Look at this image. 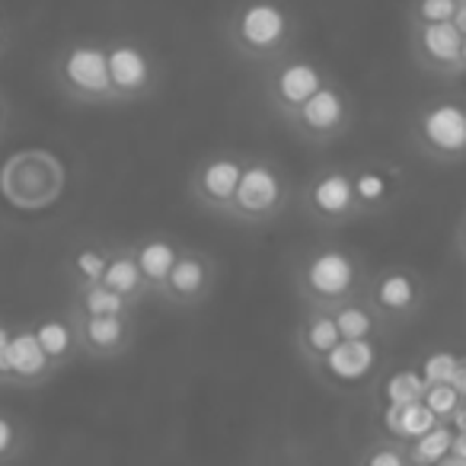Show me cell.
Instances as JSON below:
<instances>
[{
    "mask_svg": "<svg viewBox=\"0 0 466 466\" xmlns=\"http://www.w3.org/2000/svg\"><path fill=\"white\" fill-rule=\"evenodd\" d=\"M298 20L281 0H240L227 20V46L240 61L272 65L291 48Z\"/></svg>",
    "mask_w": 466,
    "mask_h": 466,
    "instance_id": "1",
    "label": "cell"
},
{
    "mask_svg": "<svg viewBox=\"0 0 466 466\" xmlns=\"http://www.w3.org/2000/svg\"><path fill=\"white\" fill-rule=\"evenodd\" d=\"M52 84L67 103L118 106L103 42L77 39L61 46L52 58Z\"/></svg>",
    "mask_w": 466,
    "mask_h": 466,
    "instance_id": "2",
    "label": "cell"
},
{
    "mask_svg": "<svg viewBox=\"0 0 466 466\" xmlns=\"http://www.w3.org/2000/svg\"><path fill=\"white\" fill-rule=\"evenodd\" d=\"M368 281L361 272V259L345 247H317L298 266V294L304 304L336 307L342 300L364 294Z\"/></svg>",
    "mask_w": 466,
    "mask_h": 466,
    "instance_id": "3",
    "label": "cell"
},
{
    "mask_svg": "<svg viewBox=\"0 0 466 466\" xmlns=\"http://www.w3.org/2000/svg\"><path fill=\"white\" fill-rule=\"evenodd\" d=\"M65 163L52 150L29 147L0 167V195L20 211H42L65 192Z\"/></svg>",
    "mask_w": 466,
    "mask_h": 466,
    "instance_id": "4",
    "label": "cell"
},
{
    "mask_svg": "<svg viewBox=\"0 0 466 466\" xmlns=\"http://www.w3.org/2000/svg\"><path fill=\"white\" fill-rule=\"evenodd\" d=\"M415 150L434 163H466V103L438 96L415 109L409 125Z\"/></svg>",
    "mask_w": 466,
    "mask_h": 466,
    "instance_id": "5",
    "label": "cell"
},
{
    "mask_svg": "<svg viewBox=\"0 0 466 466\" xmlns=\"http://www.w3.org/2000/svg\"><path fill=\"white\" fill-rule=\"evenodd\" d=\"M288 205V179L268 157H247L230 205L220 218L243 224H268Z\"/></svg>",
    "mask_w": 466,
    "mask_h": 466,
    "instance_id": "6",
    "label": "cell"
},
{
    "mask_svg": "<svg viewBox=\"0 0 466 466\" xmlns=\"http://www.w3.org/2000/svg\"><path fill=\"white\" fill-rule=\"evenodd\" d=\"M351 122H355V109H351L349 93L339 84L326 80L313 96H307L291 116H285V125L307 144H326L339 141V137L349 135Z\"/></svg>",
    "mask_w": 466,
    "mask_h": 466,
    "instance_id": "7",
    "label": "cell"
},
{
    "mask_svg": "<svg viewBox=\"0 0 466 466\" xmlns=\"http://www.w3.org/2000/svg\"><path fill=\"white\" fill-rule=\"evenodd\" d=\"M364 298L383 319V326H402L412 323L428 304V288L419 272L409 266H390L377 279L368 281Z\"/></svg>",
    "mask_w": 466,
    "mask_h": 466,
    "instance_id": "8",
    "label": "cell"
},
{
    "mask_svg": "<svg viewBox=\"0 0 466 466\" xmlns=\"http://www.w3.org/2000/svg\"><path fill=\"white\" fill-rule=\"evenodd\" d=\"M106 61H109L112 90L118 106L141 103L160 86V67L154 55L135 39H112L106 42Z\"/></svg>",
    "mask_w": 466,
    "mask_h": 466,
    "instance_id": "9",
    "label": "cell"
},
{
    "mask_svg": "<svg viewBox=\"0 0 466 466\" xmlns=\"http://www.w3.org/2000/svg\"><path fill=\"white\" fill-rule=\"evenodd\" d=\"M268 67H272V71L266 74L262 90H266V103L272 106V112L279 118L291 116L307 96H313V93L329 80L317 61L304 58V55H291V52L275 58Z\"/></svg>",
    "mask_w": 466,
    "mask_h": 466,
    "instance_id": "10",
    "label": "cell"
},
{
    "mask_svg": "<svg viewBox=\"0 0 466 466\" xmlns=\"http://www.w3.org/2000/svg\"><path fill=\"white\" fill-rule=\"evenodd\" d=\"M460 46H463V33L451 20L409 23V48H412L415 65L421 71L434 74V77H444V80L460 77V71H463Z\"/></svg>",
    "mask_w": 466,
    "mask_h": 466,
    "instance_id": "11",
    "label": "cell"
},
{
    "mask_svg": "<svg viewBox=\"0 0 466 466\" xmlns=\"http://www.w3.org/2000/svg\"><path fill=\"white\" fill-rule=\"evenodd\" d=\"M304 208L313 220L319 224H349V220L361 218L358 214V198H355V179L349 169L329 167L319 169L317 176H310L304 188Z\"/></svg>",
    "mask_w": 466,
    "mask_h": 466,
    "instance_id": "12",
    "label": "cell"
},
{
    "mask_svg": "<svg viewBox=\"0 0 466 466\" xmlns=\"http://www.w3.org/2000/svg\"><path fill=\"white\" fill-rule=\"evenodd\" d=\"M214 275H218V266H214L211 256L201 253V249L182 247L173 268H169V275L163 279L157 298H163L169 307H186V310H192L201 300L211 298Z\"/></svg>",
    "mask_w": 466,
    "mask_h": 466,
    "instance_id": "13",
    "label": "cell"
},
{
    "mask_svg": "<svg viewBox=\"0 0 466 466\" xmlns=\"http://www.w3.org/2000/svg\"><path fill=\"white\" fill-rule=\"evenodd\" d=\"M243 160L247 157L230 154V150L205 157L192 173V182H188V195H192L195 205H201L211 214H224L233 192H237V182H240Z\"/></svg>",
    "mask_w": 466,
    "mask_h": 466,
    "instance_id": "14",
    "label": "cell"
},
{
    "mask_svg": "<svg viewBox=\"0 0 466 466\" xmlns=\"http://www.w3.org/2000/svg\"><path fill=\"white\" fill-rule=\"evenodd\" d=\"M71 319L74 329H77L80 355L93 358V361L122 358L135 342V317H84V313H71Z\"/></svg>",
    "mask_w": 466,
    "mask_h": 466,
    "instance_id": "15",
    "label": "cell"
},
{
    "mask_svg": "<svg viewBox=\"0 0 466 466\" xmlns=\"http://www.w3.org/2000/svg\"><path fill=\"white\" fill-rule=\"evenodd\" d=\"M377 368V345L374 339H342L329 355L319 358L317 377L336 387H358L370 370Z\"/></svg>",
    "mask_w": 466,
    "mask_h": 466,
    "instance_id": "16",
    "label": "cell"
},
{
    "mask_svg": "<svg viewBox=\"0 0 466 466\" xmlns=\"http://www.w3.org/2000/svg\"><path fill=\"white\" fill-rule=\"evenodd\" d=\"M55 364L48 361V355L42 351V345L35 342L33 329L23 326V329L10 332L7 345V387H23L33 390L42 387L48 377H55Z\"/></svg>",
    "mask_w": 466,
    "mask_h": 466,
    "instance_id": "17",
    "label": "cell"
},
{
    "mask_svg": "<svg viewBox=\"0 0 466 466\" xmlns=\"http://www.w3.org/2000/svg\"><path fill=\"white\" fill-rule=\"evenodd\" d=\"M339 342H342V336H339L332 307L304 304V317H300L298 336H294V349H298V355L304 358L310 368H317L319 358L329 355Z\"/></svg>",
    "mask_w": 466,
    "mask_h": 466,
    "instance_id": "18",
    "label": "cell"
},
{
    "mask_svg": "<svg viewBox=\"0 0 466 466\" xmlns=\"http://www.w3.org/2000/svg\"><path fill=\"white\" fill-rule=\"evenodd\" d=\"M35 342L42 345V351L48 355V361L55 364V370L67 368L74 358L80 355L77 349V329H74L71 313H42L29 323Z\"/></svg>",
    "mask_w": 466,
    "mask_h": 466,
    "instance_id": "19",
    "label": "cell"
},
{
    "mask_svg": "<svg viewBox=\"0 0 466 466\" xmlns=\"http://www.w3.org/2000/svg\"><path fill=\"white\" fill-rule=\"evenodd\" d=\"M71 313H84V317H135L137 304L128 300L125 294L112 291L103 281H90V285H71Z\"/></svg>",
    "mask_w": 466,
    "mask_h": 466,
    "instance_id": "20",
    "label": "cell"
},
{
    "mask_svg": "<svg viewBox=\"0 0 466 466\" xmlns=\"http://www.w3.org/2000/svg\"><path fill=\"white\" fill-rule=\"evenodd\" d=\"M131 249H135L137 268H141L144 281H147V291L157 294L182 247H176L169 237H163V233H150V237H144V240L131 243Z\"/></svg>",
    "mask_w": 466,
    "mask_h": 466,
    "instance_id": "21",
    "label": "cell"
},
{
    "mask_svg": "<svg viewBox=\"0 0 466 466\" xmlns=\"http://www.w3.org/2000/svg\"><path fill=\"white\" fill-rule=\"evenodd\" d=\"M99 281L109 285L112 291L125 294L128 300H135V304H141V300L150 298L147 281H144L141 268H137L135 249L131 247H112L109 249V262H106V272Z\"/></svg>",
    "mask_w": 466,
    "mask_h": 466,
    "instance_id": "22",
    "label": "cell"
},
{
    "mask_svg": "<svg viewBox=\"0 0 466 466\" xmlns=\"http://www.w3.org/2000/svg\"><path fill=\"white\" fill-rule=\"evenodd\" d=\"M355 179V198H358V214H380L393 205L396 198V179L390 169L383 167H361L358 173H351Z\"/></svg>",
    "mask_w": 466,
    "mask_h": 466,
    "instance_id": "23",
    "label": "cell"
},
{
    "mask_svg": "<svg viewBox=\"0 0 466 466\" xmlns=\"http://www.w3.org/2000/svg\"><path fill=\"white\" fill-rule=\"evenodd\" d=\"M431 425H438V419L421 400L400 402V406L387 402V409H383V431L396 441H406V444L419 438V434H425Z\"/></svg>",
    "mask_w": 466,
    "mask_h": 466,
    "instance_id": "24",
    "label": "cell"
},
{
    "mask_svg": "<svg viewBox=\"0 0 466 466\" xmlns=\"http://www.w3.org/2000/svg\"><path fill=\"white\" fill-rule=\"evenodd\" d=\"M332 317H336L342 339H374L383 329V319L377 317V310L368 304L364 294H355V298L336 304L332 307Z\"/></svg>",
    "mask_w": 466,
    "mask_h": 466,
    "instance_id": "25",
    "label": "cell"
},
{
    "mask_svg": "<svg viewBox=\"0 0 466 466\" xmlns=\"http://www.w3.org/2000/svg\"><path fill=\"white\" fill-rule=\"evenodd\" d=\"M457 428L451 421H438L431 425L425 434H419L415 441H409L406 451H409V463L412 466H438L444 463L447 451H451V441Z\"/></svg>",
    "mask_w": 466,
    "mask_h": 466,
    "instance_id": "26",
    "label": "cell"
},
{
    "mask_svg": "<svg viewBox=\"0 0 466 466\" xmlns=\"http://www.w3.org/2000/svg\"><path fill=\"white\" fill-rule=\"evenodd\" d=\"M109 249L112 247H106V243H80L65 262L71 285H90V281L103 279L106 262H109Z\"/></svg>",
    "mask_w": 466,
    "mask_h": 466,
    "instance_id": "27",
    "label": "cell"
},
{
    "mask_svg": "<svg viewBox=\"0 0 466 466\" xmlns=\"http://www.w3.org/2000/svg\"><path fill=\"white\" fill-rule=\"evenodd\" d=\"M29 444H33V431H29L26 421L10 412V409H0V466L23 460Z\"/></svg>",
    "mask_w": 466,
    "mask_h": 466,
    "instance_id": "28",
    "label": "cell"
},
{
    "mask_svg": "<svg viewBox=\"0 0 466 466\" xmlns=\"http://www.w3.org/2000/svg\"><path fill=\"white\" fill-rule=\"evenodd\" d=\"M428 380L421 377V370L415 368H400L383 380V402H412V400H421L425 393Z\"/></svg>",
    "mask_w": 466,
    "mask_h": 466,
    "instance_id": "29",
    "label": "cell"
},
{
    "mask_svg": "<svg viewBox=\"0 0 466 466\" xmlns=\"http://www.w3.org/2000/svg\"><path fill=\"white\" fill-rule=\"evenodd\" d=\"M466 396L457 390V383L453 380H441V383H428L425 393H421V402H425L428 409L434 412V419L438 421H451L453 412L460 409V402H463Z\"/></svg>",
    "mask_w": 466,
    "mask_h": 466,
    "instance_id": "30",
    "label": "cell"
},
{
    "mask_svg": "<svg viewBox=\"0 0 466 466\" xmlns=\"http://www.w3.org/2000/svg\"><path fill=\"white\" fill-rule=\"evenodd\" d=\"M361 463L364 466H409L406 441H396L387 434V441H380V444H374L370 451H364Z\"/></svg>",
    "mask_w": 466,
    "mask_h": 466,
    "instance_id": "31",
    "label": "cell"
},
{
    "mask_svg": "<svg viewBox=\"0 0 466 466\" xmlns=\"http://www.w3.org/2000/svg\"><path fill=\"white\" fill-rule=\"evenodd\" d=\"M457 10V0H412L409 23H444Z\"/></svg>",
    "mask_w": 466,
    "mask_h": 466,
    "instance_id": "32",
    "label": "cell"
},
{
    "mask_svg": "<svg viewBox=\"0 0 466 466\" xmlns=\"http://www.w3.org/2000/svg\"><path fill=\"white\" fill-rule=\"evenodd\" d=\"M457 368H460V358L453 355V351H434V355H428L425 361H421L419 370L428 383H441V380H453Z\"/></svg>",
    "mask_w": 466,
    "mask_h": 466,
    "instance_id": "33",
    "label": "cell"
},
{
    "mask_svg": "<svg viewBox=\"0 0 466 466\" xmlns=\"http://www.w3.org/2000/svg\"><path fill=\"white\" fill-rule=\"evenodd\" d=\"M441 466H466V428L453 431V441H451V451H447L444 463Z\"/></svg>",
    "mask_w": 466,
    "mask_h": 466,
    "instance_id": "34",
    "label": "cell"
},
{
    "mask_svg": "<svg viewBox=\"0 0 466 466\" xmlns=\"http://www.w3.org/2000/svg\"><path fill=\"white\" fill-rule=\"evenodd\" d=\"M10 326L0 319V387H7V345H10Z\"/></svg>",
    "mask_w": 466,
    "mask_h": 466,
    "instance_id": "35",
    "label": "cell"
},
{
    "mask_svg": "<svg viewBox=\"0 0 466 466\" xmlns=\"http://www.w3.org/2000/svg\"><path fill=\"white\" fill-rule=\"evenodd\" d=\"M10 118H14V106H10L7 93L0 90V141H4V135H7V128H10Z\"/></svg>",
    "mask_w": 466,
    "mask_h": 466,
    "instance_id": "36",
    "label": "cell"
},
{
    "mask_svg": "<svg viewBox=\"0 0 466 466\" xmlns=\"http://www.w3.org/2000/svg\"><path fill=\"white\" fill-rule=\"evenodd\" d=\"M453 243H457L460 259L466 262V211H463V218H460V224H457V233H453Z\"/></svg>",
    "mask_w": 466,
    "mask_h": 466,
    "instance_id": "37",
    "label": "cell"
},
{
    "mask_svg": "<svg viewBox=\"0 0 466 466\" xmlns=\"http://www.w3.org/2000/svg\"><path fill=\"white\" fill-rule=\"evenodd\" d=\"M451 23H453V26L460 29V33L466 35V0H457V10H453Z\"/></svg>",
    "mask_w": 466,
    "mask_h": 466,
    "instance_id": "38",
    "label": "cell"
},
{
    "mask_svg": "<svg viewBox=\"0 0 466 466\" xmlns=\"http://www.w3.org/2000/svg\"><path fill=\"white\" fill-rule=\"evenodd\" d=\"M460 61H463V67H466V35H463V46H460Z\"/></svg>",
    "mask_w": 466,
    "mask_h": 466,
    "instance_id": "39",
    "label": "cell"
},
{
    "mask_svg": "<svg viewBox=\"0 0 466 466\" xmlns=\"http://www.w3.org/2000/svg\"><path fill=\"white\" fill-rule=\"evenodd\" d=\"M457 80H463V84H466V67H463V71H460V77Z\"/></svg>",
    "mask_w": 466,
    "mask_h": 466,
    "instance_id": "40",
    "label": "cell"
}]
</instances>
